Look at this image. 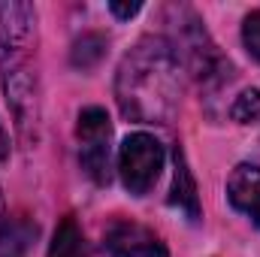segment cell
I'll return each mask as SVG.
<instances>
[{"instance_id": "6da1fadb", "label": "cell", "mask_w": 260, "mask_h": 257, "mask_svg": "<svg viewBox=\"0 0 260 257\" xmlns=\"http://www.w3.org/2000/svg\"><path fill=\"white\" fill-rule=\"evenodd\" d=\"M121 115L139 124H170L182 100V64L167 37H142L115 73Z\"/></svg>"}, {"instance_id": "7a4b0ae2", "label": "cell", "mask_w": 260, "mask_h": 257, "mask_svg": "<svg viewBox=\"0 0 260 257\" xmlns=\"http://www.w3.org/2000/svg\"><path fill=\"white\" fill-rule=\"evenodd\" d=\"M37 9L21 0L0 3V79L24 139L40 124V76H37Z\"/></svg>"}, {"instance_id": "3957f363", "label": "cell", "mask_w": 260, "mask_h": 257, "mask_svg": "<svg viewBox=\"0 0 260 257\" xmlns=\"http://www.w3.org/2000/svg\"><path fill=\"white\" fill-rule=\"evenodd\" d=\"M167 24L173 30L170 46H173L179 64L188 67L206 85H221L224 79L230 82V64L224 61V55L218 52V46L212 43V37L206 34L203 21L197 18L191 6H170Z\"/></svg>"}, {"instance_id": "277c9868", "label": "cell", "mask_w": 260, "mask_h": 257, "mask_svg": "<svg viewBox=\"0 0 260 257\" xmlns=\"http://www.w3.org/2000/svg\"><path fill=\"white\" fill-rule=\"evenodd\" d=\"M76 136H79L82 170L97 185H109V179H112V121H109L106 109H100V106L82 109Z\"/></svg>"}, {"instance_id": "5b68a950", "label": "cell", "mask_w": 260, "mask_h": 257, "mask_svg": "<svg viewBox=\"0 0 260 257\" xmlns=\"http://www.w3.org/2000/svg\"><path fill=\"white\" fill-rule=\"evenodd\" d=\"M164 145L151 133H130L118 151V173L121 182L133 197H142L154 188L164 170Z\"/></svg>"}, {"instance_id": "8992f818", "label": "cell", "mask_w": 260, "mask_h": 257, "mask_svg": "<svg viewBox=\"0 0 260 257\" xmlns=\"http://www.w3.org/2000/svg\"><path fill=\"white\" fill-rule=\"evenodd\" d=\"M106 251L112 257H170L154 230L133 221H118L106 230Z\"/></svg>"}, {"instance_id": "52a82bcc", "label": "cell", "mask_w": 260, "mask_h": 257, "mask_svg": "<svg viewBox=\"0 0 260 257\" xmlns=\"http://www.w3.org/2000/svg\"><path fill=\"white\" fill-rule=\"evenodd\" d=\"M227 197L242 215H248L260 227V167L239 164L227 179Z\"/></svg>"}, {"instance_id": "ba28073f", "label": "cell", "mask_w": 260, "mask_h": 257, "mask_svg": "<svg viewBox=\"0 0 260 257\" xmlns=\"http://www.w3.org/2000/svg\"><path fill=\"white\" fill-rule=\"evenodd\" d=\"M40 227L34 221H27L24 215L6 218L0 224V257H27L34 242H37Z\"/></svg>"}, {"instance_id": "9c48e42d", "label": "cell", "mask_w": 260, "mask_h": 257, "mask_svg": "<svg viewBox=\"0 0 260 257\" xmlns=\"http://www.w3.org/2000/svg\"><path fill=\"white\" fill-rule=\"evenodd\" d=\"M173 160H176V173H173V206H179L191 221H200V197H197V182L191 176V167H188V157L185 151L176 145L173 151Z\"/></svg>"}, {"instance_id": "30bf717a", "label": "cell", "mask_w": 260, "mask_h": 257, "mask_svg": "<svg viewBox=\"0 0 260 257\" xmlns=\"http://www.w3.org/2000/svg\"><path fill=\"white\" fill-rule=\"evenodd\" d=\"M49 257H91L88 242H85V233H82V227L76 224L73 215H67L64 221L58 224L52 248H49Z\"/></svg>"}, {"instance_id": "8fae6325", "label": "cell", "mask_w": 260, "mask_h": 257, "mask_svg": "<svg viewBox=\"0 0 260 257\" xmlns=\"http://www.w3.org/2000/svg\"><path fill=\"white\" fill-rule=\"evenodd\" d=\"M103 49H106V40H103L100 34H85V37L76 40V46H73V64L82 67V70H88V67H94L103 58Z\"/></svg>"}, {"instance_id": "7c38bea8", "label": "cell", "mask_w": 260, "mask_h": 257, "mask_svg": "<svg viewBox=\"0 0 260 257\" xmlns=\"http://www.w3.org/2000/svg\"><path fill=\"white\" fill-rule=\"evenodd\" d=\"M230 118H233L236 124H251V121H257L260 118V91L257 88H248V91H242V94L233 100Z\"/></svg>"}, {"instance_id": "4fadbf2b", "label": "cell", "mask_w": 260, "mask_h": 257, "mask_svg": "<svg viewBox=\"0 0 260 257\" xmlns=\"http://www.w3.org/2000/svg\"><path fill=\"white\" fill-rule=\"evenodd\" d=\"M242 43L251 52V58L260 61V9L245 15V21H242Z\"/></svg>"}, {"instance_id": "5bb4252c", "label": "cell", "mask_w": 260, "mask_h": 257, "mask_svg": "<svg viewBox=\"0 0 260 257\" xmlns=\"http://www.w3.org/2000/svg\"><path fill=\"white\" fill-rule=\"evenodd\" d=\"M139 9H142L139 0H133V3H118V0H112V3H109V12H112L115 18H133Z\"/></svg>"}, {"instance_id": "9a60e30c", "label": "cell", "mask_w": 260, "mask_h": 257, "mask_svg": "<svg viewBox=\"0 0 260 257\" xmlns=\"http://www.w3.org/2000/svg\"><path fill=\"white\" fill-rule=\"evenodd\" d=\"M9 157V136H6V130H3V124H0V164Z\"/></svg>"}]
</instances>
